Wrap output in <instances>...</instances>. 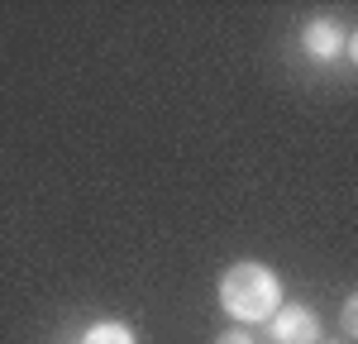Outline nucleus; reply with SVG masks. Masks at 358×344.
<instances>
[{
  "label": "nucleus",
  "instance_id": "7",
  "mask_svg": "<svg viewBox=\"0 0 358 344\" xmlns=\"http://www.w3.org/2000/svg\"><path fill=\"white\" fill-rule=\"evenodd\" d=\"M344 53H349V62H354V67H358V29H354V34H349V38H344Z\"/></svg>",
  "mask_w": 358,
  "mask_h": 344
},
{
  "label": "nucleus",
  "instance_id": "5",
  "mask_svg": "<svg viewBox=\"0 0 358 344\" xmlns=\"http://www.w3.org/2000/svg\"><path fill=\"white\" fill-rule=\"evenodd\" d=\"M339 325H344V340H358V292L344 301V311H339Z\"/></svg>",
  "mask_w": 358,
  "mask_h": 344
},
{
  "label": "nucleus",
  "instance_id": "2",
  "mask_svg": "<svg viewBox=\"0 0 358 344\" xmlns=\"http://www.w3.org/2000/svg\"><path fill=\"white\" fill-rule=\"evenodd\" d=\"M273 340L277 344H320V320H315L310 306H277Z\"/></svg>",
  "mask_w": 358,
  "mask_h": 344
},
{
  "label": "nucleus",
  "instance_id": "3",
  "mask_svg": "<svg viewBox=\"0 0 358 344\" xmlns=\"http://www.w3.org/2000/svg\"><path fill=\"white\" fill-rule=\"evenodd\" d=\"M301 48H306V57H315V62L339 57L344 53V29H339V20H310V24L301 29Z\"/></svg>",
  "mask_w": 358,
  "mask_h": 344
},
{
  "label": "nucleus",
  "instance_id": "8",
  "mask_svg": "<svg viewBox=\"0 0 358 344\" xmlns=\"http://www.w3.org/2000/svg\"><path fill=\"white\" fill-rule=\"evenodd\" d=\"M320 344H349V340H320Z\"/></svg>",
  "mask_w": 358,
  "mask_h": 344
},
{
  "label": "nucleus",
  "instance_id": "4",
  "mask_svg": "<svg viewBox=\"0 0 358 344\" xmlns=\"http://www.w3.org/2000/svg\"><path fill=\"white\" fill-rule=\"evenodd\" d=\"M82 344H134V335H129L124 320H101V325H91L82 335Z\"/></svg>",
  "mask_w": 358,
  "mask_h": 344
},
{
  "label": "nucleus",
  "instance_id": "6",
  "mask_svg": "<svg viewBox=\"0 0 358 344\" xmlns=\"http://www.w3.org/2000/svg\"><path fill=\"white\" fill-rule=\"evenodd\" d=\"M215 344H253V335H248V330H224Z\"/></svg>",
  "mask_w": 358,
  "mask_h": 344
},
{
  "label": "nucleus",
  "instance_id": "1",
  "mask_svg": "<svg viewBox=\"0 0 358 344\" xmlns=\"http://www.w3.org/2000/svg\"><path fill=\"white\" fill-rule=\"evenodd\" d=\"M220 306L234 320H273L282 306V282L263 263H234L220 278Z\"/></svg>",
  "mask_w": 358,
  "mask_h": 344
}]
</instances>
